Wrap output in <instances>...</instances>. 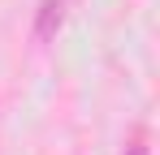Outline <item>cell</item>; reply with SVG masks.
<instances>
[{"instance_id": "6da1fadb", "label": "cell", "mask_w": 160, "mask_h": 155, "mask_svg": "<svg viewBox=\"0 0 160 155\" xmlns=\"http://www.w3.org/2000/svg\"><path fill=\"white\" fill-rule=\"evenodd\" d=\"M65 22V0H39V13H35V43H52L56 30Z\"/></svg>"}, {"instance_id": "7a4b0ae2", "label": "cell", "mask_w": 160, "mask_h": 155, "mask_svg": "<svg viewBox=\"0 0 160 155\" xmlns=\"http://www.w3.org/2000/svg\"><path fill=\"white\" fill-rule=\"evenodd\" d=\"M130 155H147V147H143V142H134V147H130Z\"/></svg>"}]
</instances>
